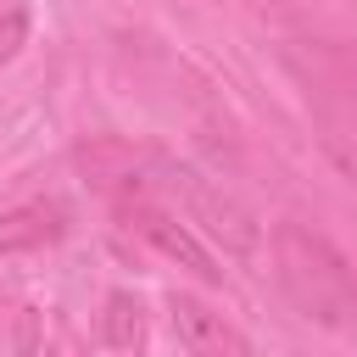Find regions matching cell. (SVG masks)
<instances>
[{"instance_id": "obj_4", "label": "cell", "mask_w": 357, "mask_h": 357, "mask_svg": "<svg viewBox=\"0 0 357 357\" xmlns=\"http://www.w3.org/2000/svg\"><path fill=\"white\" fill-rule=\"evenodd\" d=\"M117 212L128 218V229H139L167 262H178V268H190L195 279H218V262H212V251L190 234V223H178L167 206H156L151 201V184H139V190H128V195H117Z\"/></svg>"}, {"instance_id": "obj_8", "label": "cell", "mask_w": 357, "mask_h": 357, "mask_svg": "<svg viewBox=\"0 0 357 357\" xmlns=\"http://www.w3.org/2000/svg\"><path fill=\"white\" fill-rule=\"evenodd\" d=\"M28 45V17L22 11H0V67Z\"/></svg>"}, {"instance_id": "obj_3", "label": "cell", "mask_w": 357, "mask_h": 357, "mask_svg": "<svg viewBox=\"0 0 357 357\" xmlns=\"http://www.w3.org/2000/svg\"><path fill=\"white\" fill-rule=\"evenodd\" d=\"M301 78H307V100L318 112L324 145L346 173H357V61L335 50H312V67Z\"/></svg>"}, {"instance_id": "obj_1", "label": "cell", "mask_w": 357, "mask_h": 357, "mask_svg": "<svg viewBox=\"0 0 357 357\" xmlns=\"http://www.w3.org/2000/svg\"><path fill=\"white\" fill-rule=\"evenodd\" d=\"M273 268L290 296V307L307 324L324 329H351L357 324V273L351 262L307 223H279L273 229Z\"/></svg>"}, {"instance_id": "obj_7", "label": "cell", "mask_w": 357, "mask_h": 357, "mask_svg": "<svg viewBox=\"0 0 357 357\" xmlns=\"http://www.w3.org/2000/svg\"><path fill=\"white\" fill-rule=\"evenodd\" d=\"M100 340H106V346H117V351H134V346H145V307H139L128 290H112V296H106Z\"/></svg>"}, {"instance_id": "obj_2", "label": "cell", "mask_w": 357, "mask_h": 357, "mask_svg": "<svg viewBox=\"0 0 357 357\" xmlns=\"http://www.w3.org/2000/svg\"><path fill=\"white\" fill-rule=\"evenodd\" d=\"M145 184H151L184 223H195L206 240H218L229 257H251V251H257V218H251L223 184H212L206 173H195L190 162L151 156V162H145Z\"/></svg>"}, {"instance_id": "obj_6", "label": "cell", "mask_w": 357, "mask_h": 357, "mask_svg": "<svg viewBox=\"0 0 357 357\" xmlns=\"http://www.w3.org/2000/svg\"><path fill=\"white\" fill-rule=\"evenodd\" d=\"M50 240H61V212H56L50 201H28V206L0 212V257H11V251H39V245H50Z\"/></svg>"}, {"instance_id": "obj_5", "label": "cell", "mask_w": 357, "mask_h": 357, "mask_svg": "<svg viewBox=\"0 0 357 357\" xmlns=\"http://www.w3.org/2000/svg\"><path fill=\"white\" fill-rule=\"evenodd\" d=\"M173 329H178V346L195 351V357H223V351L240 357V351H251V340L234 324H223V312H212V307H201L190 296H173Z\"/></svg>"}]
</instances>
